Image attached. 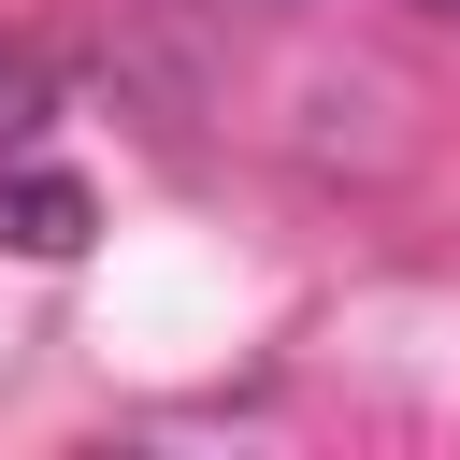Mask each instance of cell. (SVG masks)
Masks as SVG:
<instances>
[{
	"instance_id": "cell-1",
	"label": "cell",
	"mask_w": 460,
	"mask_h": 460,
	"mask_svg": "<svg viewBox=\"0 0 460 460\" xmlns=\"http://www.w3.org/2000/svg\"><path fill=\"white\" fill-rule=\"evenodd\" d=\"M86 230H101L86 172H43V158L0 144V244H14V259H86Z\"/></svg>"
},
{
	"instance_id": "cell-2",
	"label": "cell",
	"mask_w": 460,
	"mask_h": 460,
	"mask_svg": "<svg viewBox=\"0 0 460 460\" xmlns=\"http://www.w3.org/2000/svg\"><path fill=\"white\" fill-rule=\"evenodd\" d=\"M43 115H58V58L0 43V144H43Z\"/></svg>"
},
{
	"instance_id": "cell-3",
	"label": "cell",
	"mask_w": 460,
	"mask_h": 460,
	"mask_svg": "<svg viewBox=\"0 0 460 460\" xmlns=\"http://www.w3.org/2000/svg\"><path fill=\"white\" fill-rule=\"evenodd\" d=\"M417 14H460V0H417Z\"/></svg>"
}]
</instances>
